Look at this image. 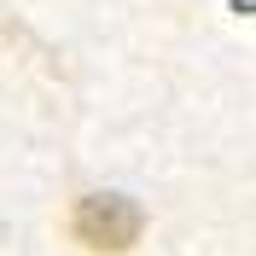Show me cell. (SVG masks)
<instances>
[{
  "mask_svg": "<svg viewBox=\"0 0 256 256\" xmlns=\"http://www.w3.org/2000/svg\"><path fill=\"white\" fill-rule=\"evenodd\" d=\"M233 6H239V12H256V0H233Z\"/></svg>",
  "mask_w": 256,
  "mask_h": 256,
  "instance_id": "7a4b0ae2",
  "label": "cell"
},
{
  "mask_svg": "<svg viewBox=\"0 0 256 256\" xmlns=\"http://www.w3.org/2000/svg\"><path fill=\"white\" fill-rule=\"evenodd\" d=\"M140 227H146L140 204L122 198V192H82L76 210H70V233H76L82 250H94V256H122V250H134Z\"/></svg>",
  "mask_w": 256,
  "mask_h": 256,
  "instance_id": "6da1fadb",
  "label": "cell"
}]
</instances>
